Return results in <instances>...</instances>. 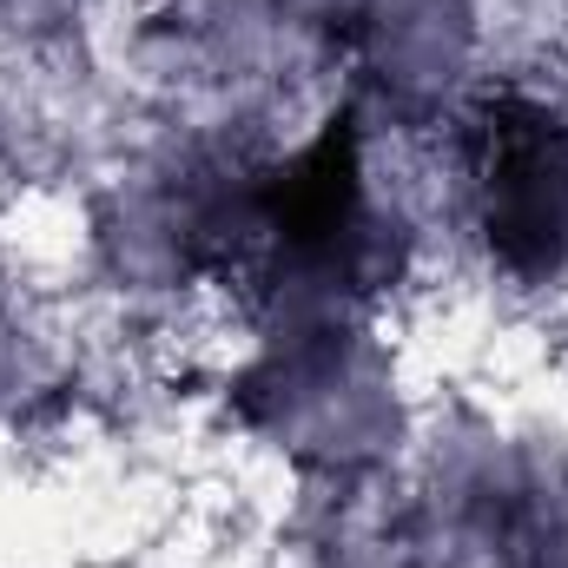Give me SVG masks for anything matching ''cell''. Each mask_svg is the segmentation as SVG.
Wrapping results in <instances>:
<instances>
[{
    "label": "cell",
    "mask_w": 568,
    "mask_h": 568,
    "mask_svg": "<svg viewBox=\"0 0 568 568\" xmlns=\"http://www.w3.org/2000/svg\"><path fill=\"white\" fill-rule=\"evenodd\" d=\"M469 185L489 252L509 272L568 265V120L536 100H503L476 126Z\"/></svg>",
    "instance_id": "1"
}]
</instances>
